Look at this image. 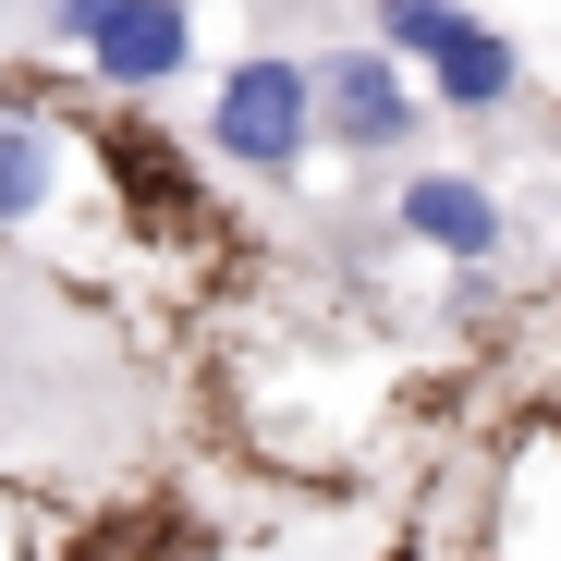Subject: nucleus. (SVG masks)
I'll return each instance as SVG.
<instances>
[{
	"instance_id": "1",
	"label": "nucleus",
	"mask_w": 561,
	"mask_h": 561,
	"mask_svg": "<svg viewBox=\"0 0 561 561\" xmlns=\"http://www.w3.org/2000/svg\"><path fill=\"white\" fill-rule=\"evenodd\" d=\"M111 354L85 318H61V294L0 280V451H61L49 403H111Z\"/></svg>"
},
{
	"instance_id": "6",
	"label": "nucleus",
	"mask_w": 561,
	"mask_h": 561,
	"mask_svg": "<svg viewBox=\"0 0 561 561\" xmlns=\"http://www.w3.org/2000/svg\"><path fill=\"white\" fill-rule=\"evenodd\" d=\"M391 232H403L415 256L489 268V256L513 244V208H501L489 171H427V159H403V183H391Z\"/></svg>"
},
{
	"instance_id": "3",
	"label": "nucleus",
	"mask_w": 561,
	"mask_h": 561,
	"mask_svg": "<svg viewBox=\"0 0 561 561\" xmlns=\"http://www.w3.org/2000/svg\"><path fill=\"white\" fill-rule=\"evenodd\" d=\"M208 159L232 183H294L318 159V99H306V49H244L220 85H208Z\"/></svg>"
},
{
	"instance_id": "2",
	"label": "nucleus",
	"mask_w": 561,
	"mask_h": 561,
	"mask_svg": "<svg viewBox=\"0 0 561 561\" xmlns=\"http://www.w3.org/2000/svg\"><path fill=\"white\" fill-rule=\"evenodd\" d=\"M306 99H318V147L354 159V171H403V159H427V99H415V73L366 37V25H342V37L306 49Z\"/></svg>"
},
{
	"instance_id": "5",
	"label": "nucleus",
	"mask_w": 561,
	"mask_h": 561,
	"mask_svg": "<svg viewBox=\"0 0 561 561\" xmlns=\"http://www.w3.org/2000/svg\"><path fill=\"white\" fill-rule=\"evenodd\" d=\"M73 61H85L99 99H171V85L196 73V0H111V13L73 37Z\"/></svg>"
},
{
	"instance_id": "8",
	"label": "nucleus",
	"mask_w": 561,
	"mask_h": 561,
	"mask_svg": "<svg viewBox=\"0 0 561 561\" xmlns=\"http://www.w3.org/2000/svg\"><path fill=\"white\" fill-rule=\"evenodd\" d=\"M0 25H25V0H0Z\"/></svg>"
},
{
	"instance_id": "7",
	"label": "nucleus",
	"mask_w": 561,
	"mask_h": 561,
	"mask_svg": "<svg viewBox=\"0 0 561 561\" xmlns=\"http://www.w3.org/2000/svg\"><path fill=\"white\" fill-rule=\"evenodd\" d=\"M61 208V85L0 73V232Z\"/></svg>"
},
{
	"instance_id": "4",
	"label": "nucleus",
	"mask_w": 561,
	"mask_h": 561,
	"mask_svg": "<svg viewBox=\"0 0 561 561\" xmlns=\"http://www.w3.org/2000/svg\"><path fill=\"white\" fill-rule=\"evenodd\" d=\"M415 73V99H427V123H501V111H525V37L513 25H489L477 0L403 61Z\"/></svg>"
}]
</instances>
